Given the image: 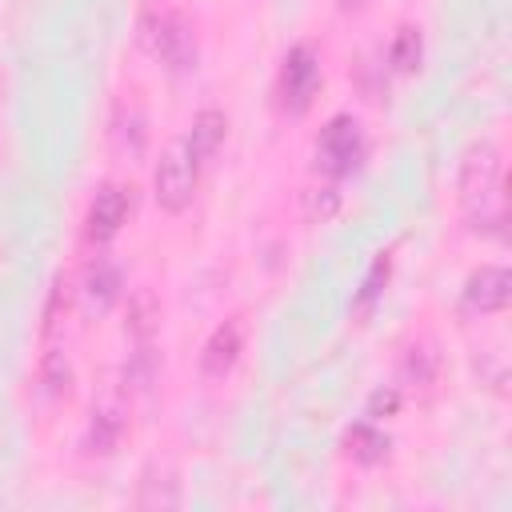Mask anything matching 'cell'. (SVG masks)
Returning <instances> with one entry per match:
<instances>
[{"label": "cell", "mask_w": 512, "mask_h": 512, "mask_svg": "<svg viewBox=\"0 0 512 512\" xmlns=\"http://www.w3.org/2000/svg\"><path fill=\"white\" fill-rule=\"evenodd\" d=\"M500 176H504V160L492 140H480L464 152L456 192H460V208L472 232H496L504 224V180Z\"/></svg>", "instance_id": "1"}, {"label": "cell", "mask_w": 512, "mask_h": 512, "mask_svg": "<svg viewBox=\"0 0 512 512\" xmlns=\"http://www.w3.org/2000/svg\"><path fill=\"white\" fill-rule=\"evenodd\" d=\"M136 44L148 60L164 64L168 72L196 68V36L184 24V16H176V12H160V8L144 12L136 24Z\"/></svg>", "instance_id": "2"}, {"label": "cell", "mask_w": 512, "mask_h": 512, "mask_svg": "<svg viewBox=\"0 0 512 512\" xmlns=\"http://www.w3.org/2000/svg\"><path fill=\"white\" fill-rule=\"evenodd\" d=\"M196 180H200L196 156L188 152L184 140H172L160 152L156 168H152V200H156V208L168 212V216H180L196 196Z\"/></svg>", "instance_id": "3"}, {"label": "cell", "mask_w": 512, "mask_h": 512, "mask_svg": "<svg viewBox=\"0 0 512 512\" xmlns=\"http://www.w3.org/2000/svg\"><path fill=\"white\" fill-rule=\"evenodd\" d=\"M364 160V132H360V120L352 116H332L324 128H320V140H316V152H312V164L320 176L328 180H340L348 172H356Z\"/></svg>", "instance_id": "4"}, {"label": "cell", "mask_w": 512, "mask_h": 512, "mask_svg": "<svg viewBox=\"0 0 512 512\" xmlns=\"http://www.w3.org/2000/svg\"><path fill=\"white\" fill-rule=\"evenodd\" d=\"M316 84H320V56L308 44L288 48V56L280 60V72H276V100H280V108L300 116L312 104Z\"/></svg>", "instance_id": "5"}, {"label": "cell", "mask_w": 512, "mask_h": 512, "mask_svg": "<svg viewBox=\"0 0 512 512\" xmlns=\"http://www.w3.org/2000/svg\"><path fill=\"white\" fill-rule=\"evenodd\" d=\"M124 428H128V400H124V392L108 388V392L92 404V412H88L80 448H84L88 456H112L116 444L124 440Z\"/></svg>", "instance_id": "6"}, {"label": "cell", "mask_w": 512, "mask_h": 512, "mask_svg": "<svg viewBox=\"0 0 512 512\" xmlns=\"http://www.w3.org/2000/svg\"><path fill=\"white\" fill-rule=\"evenodd\" d=\"M460 300L476 316L504 312L508 300H512V272L504 264H480L476 272H468V280L460 288Z\"/></svg>", "instance_id": "7"}, {"label": "cell", "mask_w": 512, "mask_h": 512, "mask_svg": "<svg viewBox=\"0 0 512 512\" xmlns=\"http://www.w3.org/2000/svg\"><path fill=\"white\" fill-rule=\"evenodd\" d=\"M128 192L120 188V184H100L96 192H92V200H88V212H84V240H92V244H108L120 228H124V220H128Z\"/></svg>", "instance_id": "8"}, {"label": "cell", "mask_w": 512, "mask_h": 512, "mask_svg": "<svg viewBox=\"0 0 512 512\" xmlns=\"http://www.w3.org/2000/svg\"><path fill=\"white\" fill-rule=\"evenodd\" d=\"M240 352H244V316H228L212 328V336L200 348V376L204 380H224L236 368Z\"/></svg>", "instance_id": "9"}, {"label": "cell", "mask_w": 512, "mask_h": 512, "mask_svg": "<svg viewBox=\"0 0 512 512\" xmlns=\"http://www.w3.org/2000/svg\"><path fill=\"white\" fill-rule=\"evenodd\" d=\"M120 292H124V276H120V268L112 260L96 256V260L84 264V272H80V300H84L88 316H104L120 300Z\"/></svg>", "instance_id": "10"}, {"label": "cell", "mask_w": 512, "mask_h": 512, "mask_svg": "<svg viewBox=\"0 0 512 512\" xmlns=\"http://www.w3.org/2000/svg\"><path fill=\"white\" fill-rule=\"evenodd\" d=\"M160 324H164V304H160L156 288H148V284L132 288L128 292V308H124V336L136 348H148L156 340Z\"/></svg>", "instance_id": "11"}, {"label": "cell", "mask_w": 512, "mask_h": 512, "mask_svg": "<svg viewBox=\"0 0 512 512\" xmlns=\"http://www.w3.org/2000/svg\"><path fill=\"white\" fill-rule=\"evenodd\" d=\"M224 136H228V116H224L220 108H200V112L192 116V124H188L184 144H188V152L196 156V164H204V160H212V156L220 152Z\"/></svg>", "instance_id": "12"}, {"label": "cell", "mask_w": 512, "mask_h": 512, "mask_svg": "<svg viewBox=\"0 0 512 512\" xmlns=\"http://www.w3.org/2000/svg\"><path fill=\"white\" fill-rule=\"evenodd\" d=\"M396 376L404 388H428L436 376H440V352L428 336H420L416 344H408L396 360Z\"/></svg>", "instance_id": "13"}, {"label": "cell", "mask_w": 512, "mask_h": 512, "mask_svg": "<svg viewBox=\"0 0 512 512\" xmlns=\"http://www.w3.org/2000/svg\"><path fill=\"white\" fill-rule=\"evenodd\" d=\"M180 500V480H176V468L164 460H152L140 476V488H136V504L140 508H172Z\"/></svg>", "instance_id": "14"}, {"label": "cell", "mask_w": 512, "mask_h": 512, "mask_svg": "<svg viewBox=\"0 0 512 512\" xmlns=\"http://www.w3.org/2000/svg\"><path fill=\"white\" fill-rule=\"evenodd\" d=\"M344 456H348L352 464L372 468V464H380V460L388 456V436H384L372 420H360V424H352V428L344 432Z\"/></svg>", "instance_id": "15"}, {"label": "cell", "mask_w": 512, "mask_h": 512, "mask_svg": "<svg viewBox=\"0 0 512 512\" xmlns=\"http://www.w3.org/2000/svg\"><path fill=\"white\" fill-rule=\"evenodd\" d=\"M36 384H40V392H44L48 400L68 396V388H72V360H68L64 348H48V352L40 356V364H36Z\"/></svg>", "instance_id": "16"}, {"label": "cell", "mask_w": 512, "mask_h": 512, "mask_svg": "<svg viewBox=\"0 0 512 512\" xmlns=\"http://www.w3.org/2000/svg\"><path fill=\"white\" fill-rule=\"evenodd\" d=\"M420 60H424V36H420V28L416 24H400L396 36H392V44H388L392 72H416Z\"/></svg>", "instance_id": "17"}, {"label": "cell", "mask_w": 512, "mask_h": 512, "mask_svg": "<svg viewBox=\"0 0 512 512\" xmlns=\"http://www.w3.org/2000/svg\"><path fill=\"white\" fill-rule=\"evenodd\" d=\"M340 212V188L336 184H312L308 192H304V216L308 220H332Z\"/></svg>", "instance_id": "18"}, {"label": "cell", "mask_w": 512, "mask_h": 512, "mask_svg": "<svg viewBox=\"0 0 512 512\" xmlns=\"http://www.w3.org/2000/svg\"><path fill=\"white\" fill-rule=\"evenodd\" d=\"M388 276H392V256H388V252H380V256L372 260V268H368V276H364L360 292H356V308H368V304H372V300L384 292Z\"/></svg>", "instance_id": "19"}, {"label": "cell", "mask_w": 512, "mask_h": 512, "mask_svg": "<svg viewBox=\"0 0 512 512\" xmlns=\"http://www.w3.org/2000/svg\"><path fill=\"white\" fill-rule=\"evenodd\" d=\"M396 412H400V388H396V384H384V388H376V392L368 396L364 416H368L372 424H380V420H388V416H396Z\"/></svg>", "instance_id": "20"}, {"label": "cell", "mask_w": 512, "mask_h": 512, "mask_svg": "<svg viewBox=\"0 0 512 512\" xmlns=\"http://www.w3.org/2000/svg\"><path fill=\"white\" fill-rule=\"evenodd\" d=\"M336 4H340V8H344V12H360V8H364V4H368V0H336Z\"/></svg>", "instance_id": "21"}]
</instances>
